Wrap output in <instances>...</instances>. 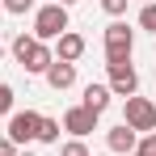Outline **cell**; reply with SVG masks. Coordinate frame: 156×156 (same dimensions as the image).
Here are the masks:
<instances>
[{
	"label": "cell",
	"instance_id": "obj_1",
	"mask_svg": "<svg viewBox=\"0 0 156 156\" xmlns=\"http://www.w3.org/2000/svg\"><path fill=\"white\" fill-rule=\"evenodd\" d=\"M101 42H105V63H127L131 51H135V30L127 21H110Z\"/></svg>",
	"mask_w": 156,
	"mask_h": 156
},
{
	"label": "cell",
	"instance_id": "obj_2",
	"mask_svg": "<svg viewBox=\"0 0 156 156\" xmlns=\"http://www.w3.org/2000/svg\"><path fill=\"white\" fill-rule=\"evenodd\" d=\"M63 30H68V9H63V4H42V9L34 13V30H30V34H34L38 42H51Z\"/></svg>",
	"mask_w": 156,
	"mask_h": 156
},
{
	"label": "cell",
	"instance_id": "obj_3",
	"mask_svg": "<svg viewBox=\"0 0 156 156\" xmlns=\"http://www.w3.org/2000/svg\"><path fill=\"white\" fill-rule=\"evenodd\" d=\"M122 122H127L135 135L139 131H156V101H148V97H127V105H122Z\"/></svg>",
	"mask_w": 156,
	"mask_h": 156
},
{
	"label": "cell",
	"instance_id": "obj_4",
	"mask_svg": "<svg viewBox=\"0 0 156 156\" xmlns=\"http://www.w3.org/2000/svg\"><path fill=\"white\" fill-rule=\"evenodd\" d=\"M105 72H110V93L114 97H135L139 93V72H135V63H105Z\"/></svg>",
	"mask_w": 156,
	"mask_h": 156
},
{
	"label": "cell",
	"instance_id": "obj_5",
	"mask_svg": "<svg viewBox=\"0 0 156 156\" xmlns=\"http://www.w3.org/2000/svg\"><path fill=\"white\" fill-rule=\"evenodd\" d=\"M38 122H42V114H34V110H17V114H9V139H13V144H30V139H38Z\"/></svg>",
	"mask_w": 156,
	"mask_h": 156
},
{
	"label": "cell",
	"instance_id": "obj_6",
	"mask_svg": "<svg viewBox=\"0 0 156 156\" xmlns=\"http://www.w3.org/2000/svg\"><path fill=\"white\" fill-rule=\"evenodd\" d=\"M63 131H72V139H84L97 131V114L84 105H72V110H63Z\"/></svg>",
	"mask_w": 156,
	"mask_h": 156
},
{
	"label": "cell",
	"instance_id": "obj_7",
	"mask_svg": "<svg viewBox=\"0 0 156 156\" xmlns=\"http://www.w3.org/2000/svg\"><path fill=\"white\" fill-rule=\"evenodd\" d=\"M105 148H110V156H131L135 148H139V135H135L127 122H118V127L105 131Z\"/></svg>",
	"mask_w": 156,
	"mask_h": 156
},
{
	"label": "cell",
	"instance_id": "obj_8",
	"mask_svg": "<svg viewBox=\"0 0 156 156\" xmlns=\"http://www.w3.org/2000/svg\"><path fill=\"white\" fill-rule=\"evenodd\" d=\"M42 76H47V84H51L55 93H63V89H72V84H76V63H63V59H55V63L42 72Z\"/></svg>",
	"mask_w": 156,
	"mask_h": 156
},
{
	"label": "cell",
	"instance_id": "obj_9",
	"mask_svg": "<svg viewBox=\"0 0 156 156\" xmlns=\"http://www.w3.org/2000/svg\"><path fill=\"white\" fill-rule=\"evenodd\" d=\"M80 55H84V38H80L76 30H63V34H59V47H55V59H63V63H76Z\"/></svg>",
	"mask_w": 156,
	"mask_h": 156
},
{
	"label": "cell",
	"instance_id": "obj_10",
	"mask_svg": "<svg viewBox=\"0 0 156 156\" xmlns=\"http://www.w3.org/2000/svg\"><path fill=\"white\" fill-rule=\"evenodd\" d=\"M51 63H55V51L47 47V42H34V51H30L26 59H21V68H26L30 76H42V72H47Z\"/></svg>",
	"mask_w": 156,
	"mask_h": 156
},
{
	"label": "cell",
	"instance_id": "obj_11",
	"mask_svg": "<svg viewBox=\"0 0 156 156\" xmlns=\"http://www.w3.org/2000/svg\"><path fill=\"white\" fill-rule=\"evenodd\" d=\"M110 97H114V93H110V84H84V110H93V114H97V118H101L105 110H110Z\"/></svg>",
	"mask_w": 156,
	"mask_h": 156
},
{
	"label": "cell",
	"instance_id": "obj_12",
	"mask_svg": "<svg viewBox=\"0 0 156 156\" xmlns=\"http://www.w3.org/2000/svg\"><path fill=\"white\" fill-rule=\"evenodd\" d=\"M34 42H38V38H34V34H26V30H21V34H17V38H13V59H17V63H21V59H26V55L34 51Z\"/></svg>",
	"mask_w": 156,
	"mask_h": 156
},
{
	"label": "cell",
	"instance_id": "obj_13",
	"mask_svg": "<svg viewBox=\"0 0 156 156\" xmlns=\"http://www.w3.org/2000/svg\"><path fill=\"white\" fill-rule=\"evenodd\" d=\"M38 144H59V122L55 118H42L38 122Z\"/></svg>",
	"mask_w": 156,
	"mask_h": 156
},
{
	"label": "cell",
	"instance_id": "obj_14",
	"mask_svg": "<svg viewBox=\"0 0 156 156\" xmlns=\"http://www.w3.org/2000/svg\"><path fill=\"white\" fill-rule=\"evenodd\" d=\"M0 9H4V13H13V17H26L30 9H34V0H0Z\"/></svg>",
	"mask_w": 156,
	"mask_h": 156
},
{
	"label": "cell",
	"instance_id": "obj_15",
	"mask_svg": "<svg viewBox=\"0 0 156 156\" xmlns=\"http://www.w3.org/2000/svg\"><path fill=\"white\" fill-rule=\"evenodd\" d=\"M139 30H152V34H156V0L139 9Z\"/></svg>",
	"mask_w": 156,
	"mask_h": 156
},
{
	"label": "cell",
	"instance_id": "obj_16",
	"mask_svg": "<svg viewBox=\"0 0 156 156\" xmlns=\"http://www.w3.org/2000/svg\"><path fill=\"white\" fill-rule=\"evenodd\" d=\"M59 156H89V148H84V139H68L59 148Z\"/></svg>",
	"mask_w": 156,
	"mask_h": 156
},
{
	"label": "cell",
	"instance_id": "obj_17",
	"mask_svg": "<svg viewBox=\"0 0 156 156\" xmlns=\"http://www.w3.org/2000/svg\"><path fill=\"white\" fill-rule=\"evenodd\" d=\"M13 101H17V93L9 84H0V114H13Z\"/></svg>",
	"mask_w": 156,
	"mask_h": 156
},
{
	"label": "cell",
	"instance_id": "obj_18",
	"mask_svg": "<svg viewBox=\"0 0 156 156\" xmlns=\"http://www.w3.org/2000/svg\"><path fill=\"white\" fill-rule=\"evenodd\" d=\"M101 9L110 17H122V13H127V0H101Z\"/></svg>",
	"mask_w": 156,
	"mask_h": 156
},
{
	"label": "cell",
	"instance_id": "obj_19",
	"mask_svg": "<svg viewBox=\"0 0 156 156\" xmlns=\"http://www.w3.org/2000/svg\"><path fill=\"white\" fill-rule=\"evenodd\" d=\"M135 152H144V156H156V135H144V139H139V148H135Z\"/></svg>",
	"mask_w": 156,
	"mask_h": 156
},
{
	"label": "cell",
	"instance_id": "obj_20",
	"mask_svg": "<svg viewBox=\"0 0 156 156\" xmlns=\"http://www.w3.org/2000/svg\"><path fill=\"white\" fill-rule=\"evenodd\" d=\"M0 156H17V144H13V139H9V135H4V139H0Z\"/></svg>",
	"mask_w": 156,
	"mask_h": 156
},
{
	"label": "cell",
	"instance_id": "obj_21",
	"mask_svg": "<svg viewBox=\"0 0 156 156\" xmlns=\"http://www.w3.org/2000/svg\"><path fill=\"white\" fill-rule=\"evenodd\" d=\"M55 4H63V9H68V4H76V0H55Z\"/></svg>",
	"mask_w": 156,
	"mask_h": 156
},
{
	"label": "cell",
	"instance_id": "obj_22",
	"mask_svg": "<svg viewBox=\"0 0 156 156\" xmlns=\"http://www.w3.org/2000/svg\"><path fill=\"white\" fill-rule=\"evenodd\" d=\"M17 156H34V152H17Z\"/></svg>",
	"mask_w": 156,
	"mask_h": 156
},
{
	"label": "cell",
	"instance_id": "obj_23",
	"mask_svg": "<svg viewBox=\"0 0 156 156\" xmlns=\"http://www.w3.org/2000/svg\"><path fill=\"white\" fill-rule=\"evenodd\" d=\"M139 4H152V0H139Z\"/></svg>",
	"mask_w": 156,
	"mask_h": 156
},
{
	"label": "cell",
	"instance_id": "obj_24",
	"mask_svg": "<svg viewBox=\"0 0 156 156\" xmlns=\"http://www.w3.org/2000/svg\"><path fill=\"white\" fill-rule=\"evenodd\" d=\"M131 156H144V152H131Z\"/></svg>",
	"mask_w": 156,
	"mask_h": 156
},
{
	"label": "cell",
	"instance_id": "obj_25",
	"mask_svg": "<svg viewBox=\"0 0 156 156\" xmlns=\"http://www.w3.org/2000/svg\"><path fill=\"white\" fill-rule=\"evenodd\" d=\"M47 4H55V0H47Z\"/></svg>",
	"mask_w": 156,
	"mask_h": 156
},
{
	"label": "cell",
	"instance_id": "obj_26",
	"mask_svg": "<svg viewBox=\"0 0 156 156\" xmlns=\"http://www.w3.org/2000/svg\"><path fill=\"white\" fill-rule=\"evenodd\" d=\"M105 156H110V152H105Z\"/></svg>",
	"mask_w": 156,
	"mask_h": 156
}]
</instances>
